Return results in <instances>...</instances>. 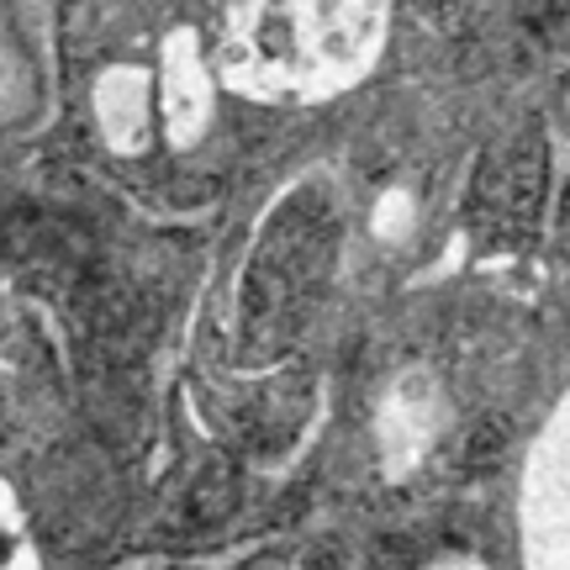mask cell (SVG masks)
Listing matches in <instances>:
<instances>
[{"mask_svg":"<svg viewBox=\"0 0 570 570\" xmlns=\"http://www.w3.org/2000/svg\"><path fill=\"white\" fill-rule=\"evenodd\" d=\"M391 0H244L227 75L254 96H333L386 42Z\"/></svg>","mask_w":570,"mask_h":570,"instance_id":"6da1fadb","label":"cell"},{"mask_svg":"<svg viewBox=\"0 0 570 570\" xmlns=\"http://www.w3.org/2000/svg\"><path fill=\"white\" fill-rule=\"evenodd\" d=\"M428 570H491V566H481V560H470V554H449V560H433Z\"/></svg>","mask_w":570,"mask_h":570,"instance_id":"3957f363","label":"cell"},{"mask_svg":"<svg viewBox=\"0 0 570 570\" xmlns=\"http://www.w3.org/2000/svg\"><path fill=\"white\" fill-rule=\"evenodd\" d=\"M518 570H570V381L523 454Z\"/></svg>","mask_w":570,"mask_h":570,"instance_id":"7a4b0ae2","label":"cell"}]
</instances>
